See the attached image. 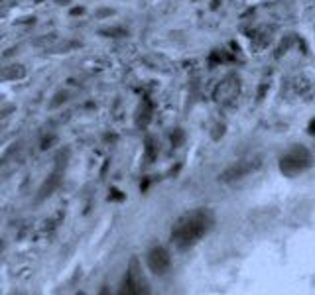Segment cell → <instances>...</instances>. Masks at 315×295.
Wrapping results in <instances>:
<instances>
[{
  "label": "cell",
  "instance_id": "1",
  "mask_svg": "<svg viewBox=\"0 0 315 295\" xmlns=\"http://www.w3.org/2000/svg\"><path fill=\"white\" fill-rule=\"evenodd\" d=\"M213 225L215 216L209 209H195L178 220V225L172 231V244H176L180 250H187L195 246L203 236H207Z\"/></svg>",
  "mask_w": 315,
  "mask_h": 295
},
{
  "label": "cell",
  "instance_id": "2",
  "mask_svg": "<svg viewBox=\"0 0 315 295\" xmlns=\"http://www.w3.org/2000/svg\"><path fill=\"white\" fill-rule=\"evenodd\" d=\"M311 166H313V158L305 146H292L278 162V168L286 177H295L307 171Z\"/></svg>",
  "mask_w": 315,
  "mask_h": 295
},
{
  "label": "cell",
  "instance_id": "3",
  "mask_svg": "<svg viewBox=\"0 0 315 295\" xmlns=\"http://www.w3.org/2000/svg\"><path fill=\"white\" fill-rule=\"evenodd\" d=\"M120 293H126V295H142V293H148V281L142 275V268H140L138 258H132L130 260V264L126 268V275H124Z\"/></svg>",
  "mask_w": 315,
  "mask_h": 295
},
{
  "label": "cell",
  "instance_id": "4",
  "mask_svg": "<svg viewBox=\"0 0 315 295\" xmlns=\"http://www.w3.org/2000/svg\"><path fill=\"white\" fill-rule=\"evenodd\" d=\"M258 168H260V162H258V160H241V162L232 164L230 168H226V169L219 175V181H223V183L241 181V179L248 177L250 173H254Z\"/></svg>",
  "mask_w": 315,
  "mask_h": 295
},
{
  "label": "cell",
  "instance_id": "5",
  "mask_svg": "<svg viewBox=\"0 0 315 295\" xmlns=\"http://www.w3.org/2000/svg\"><path fill=\"white\" fill-rule=\"evenodd\" d=\"M146 264H148V268H150L152 274H156V275H166L170 272V268H172V256H170L168 248H164V246H154L148 252V256H146Z\"/></svg>",
  "mask_w": 315,
  "mask_h": 295
},
{
  "label": "cell",
  "instance_id": "6",
  "mask_svg": "<svg viewBox=\"0 0 315 295\" xmlns=\"http://www.w3.org/2000/svg\"><path fill=\"white\" fill-rule=\"evenodd\" d=\"M241 91V79L236 75H226L217 87H215V93H213V99L221 105H228L236 99Z\"/></svg>",
  "mask_w": 315,
  "mask_h": 295
},
{
  "label": "cell",
  "instance_id": "7",
  "mask_svg": "<svg viewBox=\"0 0 315 295\" xmlns=\"http://www.w3.org/2000/svg\"><path fill=\"white\" fill-rule=\"evenodd\" d=\"M65 160H67V152L65 154H59L57 156V166H55V169H53V173L49 175V179L42 185V189H40V195H38V199L42 201V199H45V197H49L51 193H53V189H57L59 187V183H61V177H63V171H65Z\"/></svg>",
  "mask_w": 315,
  "mask_h": 295
},
{
  "label": "cell",
  "instance_id": "8",
  "mask_svg": "<svg viewBox=\"0 0 315 295\" xmlns=\"http://www.w3.org/2000/svg\"><path fill=\"white\" fill-rule=\"evenodd\" d=\"M150 120H152V103H150V101H142V105H140L138 110H136L134 122H136L138 128L144 130V128H148Z\"/></svg>",
  "mask_w": 315,
  "mask_h": 295
},
{
  "label": "cell",
  "instance_id": "9",
  "mask_svg": "<svg viewBox=\"0 0 315 295\" xmlns=\"http://www.w3.org/2000/svg\"><path fill=\"white\" fill-rule=\"evenodd\" d=\"M144 158L148 164H154L158 158V144L152 136H146V140H144Z\"/></svg>",
  "mask_w": 315,
  "mask_h": 295
},
{
  "label": "cell",
  "instance_id": "10",
  "mask_svg": "<svg viewBox=\"0 0 315 295\" xmlns=\"http://www.w3.org/2000/svg\"><path fill=\"white\" fill-rule=\"evenodd\" d=\"M24 75H26V71H24L22 65H10V67L4 71V79H8V81H12V79H22Z\"/></svg>",
  "mask_w": 315,
  "mask_h": 295
},
{
  "label": "cell",
  "instance_id": "11",
  "mask_svg": "<svg viewBox=\"0 0 315 295\" xmlns=\"http://www.w3.org/2000/svg\"><path fill=\"white\" fill-rule=\"evenodd\" d=\"M170 140H172V146L174 148H181L183 142H185V132L181 128H176L172 134H170Z\"/></svg>",
  "mask_w": 315,
  "mask_h": 295
},
{
  "label": "cell",
  "instance_id": "12",
  "mask_svg": "<svg viewBox=\"0 0 315 295\" xmlns=\"http://www.w3.org/2000/svg\"><path fill=\"white\" fill-rule=\"evenodd\" d=\"M124 193L120 191V189H116V187H112L111 191H109V201H124Z\"/></svg>",
  "mask_w": 315,
  "mask_h": 295
},
{
  "label": "cell",
  "instance_id": "13",
  "mask_svg": "<svg viewBox=\"0 0 315 295\" xmlns=\"http://www.w3.org/2000/svg\"><path fill=\"white\" fill-rule=\"evenodd\" d=\"M55 140V136H49V138H45L44 142H42V150H47V148H49V144Z\"/></svg>",
  "mask_w": 315,
  "mask_h": 295
},
{
  "label": "cell",
  "instance_id": "14",
  "mask_svg": "<svg viewBox=\"0 0 315 295\" xmlns=\"http://www.w3.org/2000/svg\"><path fill=\"white\" fill-rule=\"evenodd\" d=\"M307 132L311 134V136H315V118L309 122V126H307Z\"/></svg>",
  "mask_w": 315,
  "mask_h": 295
},
{
  "label": "cell",
  "instance_id": "15",
  "mask_svg": "<svg viewBox=\"0 0 315 295\" xmlns=\"http://www.w3.org/2000/svg\"><path fill=\"white\" fill-rule=\"evenodd\" d=\"M71 14H73V16H77V14H83V8H73V10H71Z\"/></svg>",
  "mask_w": 315,
  "mask_h": 295
}]
</instances>
